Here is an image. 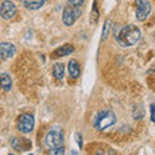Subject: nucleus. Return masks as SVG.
Masks as SVG:
<instances>
[{"instance_id":"nucleus-11","label":"nucleus","mask_w":155,"mask_h":155,"mask_svg":"<svg viewBox=\"0 0 155 155\" xmlns=\"http://www.w3.org/2000/svg\"><path fill=\"white\" fill-rule=\"evenodd\" d=\"M19 2L28 11H38V9H40L44 5L48 0H19Z\"/></svg>"},{"instance_id":"nucleus-14","label":"nucleus","mask_w":155,"mask_h":155,"mask_svg":"<svg viewBox=\"0 0 155 155\" xmlns=\"http://www.w3.org/2000/svg\"><path fill=\"white\" fill-rule=\"evenodd\" d=\"M64 75H65V66L64 64H56L53 66V76L56 78L57 80H62L64 79Z\"/></svg>"},{"instance_id":"nucleus-20","label":"nucleus","mask_w":155,"mask_h":155,"mask_svg":"<svg viewBox=\"0 0 155 155\" xmlns=\"http://www.w3.org/2000/svg\"><path fill=\"white\" fill-rule=\"evenodd\" d=\"M151 120L155 123V104L151 105Z\"/></svg>"},{"instance_id":"nucleus-19","label":"nucleus","mask_w":155,"mask_h":155,"mask_svg":"<svg viewBox=\"0 0 155 155\" xmlns=\"http://www.w3.org/2000/svg\"><path fill=\"white\" fill-rule=\"evenodd\" d=\"M75 141L78 142V145H79V147H83V141H81V136L79 133H75Z\"/></svg>"},{"instance_id":"nucleus-6","label":"nucleus","mask_w":155,"mask_h":155,"mask_svg":"<svg viewBox=\"0 0 155 155\" xmlns=\"http://www.w3.org/2000/svg\"><path fill=\"white\" fill-rule=\"evenodd\" d=\"M136 4V18L138 21H145L151 12V4L149 0H134Z\"/></svg>"},{"instance_id":"nucleus-1","label":"nucleus","mask_w":155,"mask_h":155,"mask_svg":"<svg viewBox=\"0 0 155 155\" xmlns=\"http://www.w3.org/2000/svg\"><path fill=\"white\" fill-rule=\"evenodd\" d=\"M140 39H141V30L134 25H127L124 27H120L115 32L116 43L123 48H129L136 45L140 41Z\"/></svg>"},{"instance_id":"nucleus-15","label":"nucleus","mask_w":155,"mask_h":155,"mask_svg":"<svg viewBox=\"0 0 155 155\" xmlns=\"http://www.w3.org/2000/svg\"><path fill=\"white\" fill-rule=\"evenodd\" d=\"M94 17V23H97L98 21V11H97V2L93 3V7H92V13H91V21Z\"/></svg>"},{"instance_id":"nucleus-7","label":"nucleus","mask_w":155,"mask_h":155,"mask_svg":"<svg viewBox=\"0 0 155 155\" xmlns=\"http://www.w3.org/2000/svg\"><path fill=\"white\" fill-rule=\"evenodd\" d=\"M17 13V7L11 0H4L0 7V16L3 19H12Z\"/></svg>"},{"instance_id":"nucleus-13","label":"nucleus","mask_w":155,"mask_h":155,"mask_svg":"<svg viewBox=\"0 0 155 155\" xmlns=\"http://www.w3.org/2000/svg\"><path fill=\"white\" fill-rule=\"evenodd\" d=\"M0 80H2V87L4 92H9L12 89V78L8 72H2L0 74Z\"/></svg>"},{"instance_id":"nucleus-12","label":"nucleus","mask_w":155,"mask_h":155,"mask_svg":"<svg viewBox=\"0 0 155 155\" xmlns=\"http://www.w3.org/2000/svg\"><path fill=\"white\" fill-rule=\"evenodd\" d=\"M67 69H69V74L72 79H78V78L80 76V66L76 60H70Z\"/></svg>"},{"instance_id":"nucleus-9","label":"nucleus","mask_w":155,"mask_h":155,"mask_svg":"<svg viewBox=\"0 0 155 155\" xmlns=\"http://www.w3.org/2000/svg\"><path fill=\"white\" fill-rule=\"evenodd\" d=\"M12 147L16 151H26V150L31 149V141L27 138H18V137H13L11 141Z\"/></svg>"},{"instance_id":"nucleus-4","label":"nucleus","mask_w":155,"mask_h":155,"mask_svg":"<svg viewBox=\"0 0 155 155\" xmlns=\"http://www.w3.org/2000/svg\"><path fill=\"white\" fill-rule=\"evenodd\" d=\"M81 8L83 7H75L71 4H66L62 12V22L65 26H72L76 22V19L79 18L81 14Z\"/></svg>"},{"instance_id":"nucleus-10","label":"nucleus","mask_w":155,"mask_h":155,"mask_svg":"<svg viewBox=\"0 0 155 155\" xmlns=\"http://www.w3.org/2000/svg\"><path fill=\"white\" fill-rule=\"evenodd\" d=\"M74 51H75L74 45H71V44H65V45L58 47L57 49L53 51L52 54H51V58H53V60H57V58H61V57H65V56L71 54V53L74 52Z\"/></svg>"},{"instance_id":"nucleus-5","label":"nucleus","mask_w":155,"mask_h":155,"mask_svg":"<svg viewBox=\"0 0 155 155\" xmlns=\"http://www.w3.org/2000/svg\"><path fill=\"white\" fill-rule=\"evenodd\" d=\"M34 125H35V118H34V115H31V114L19 115L17 127H18V130L21 133H23V134L30 133L34 129Z\"/></svg>"},{"instance_id":"nucleus-17","label":"nucleus","mask_w":155,"mask_h":155,"mask_svg":"<svg viewBox=\"0 0 155 155\" xmlns=\"http://www.w3.org/2000/svg\"><path fill=\"white\" fill-rule=\"evenodd\" d=\"M67 4H71L75 7H83L84 0H67Z\"/></svg>"},{"instance_id":"nucleus-2","label":"nucleus","mask_w":155,"mask_h":155,"mask_svg":"<svg viewBox=\"0 0 155 155\" xmlns=\"http://www.w3.org/2000/svg\"><path fill=\"white\" fill-rule=\"evenodd\" d=\"M116 123V116L111 110H101L93 119V127L97 130H105Z\"/></svg>"},{"instance_id":"nucleus-21","label":"nucleus","mask_w":155,"mask_h":155,"mask_svg":"<svg viewBox=\"0 0 155 155\" xmlns=\"http://www.w3.org/2000/svg\"><path fill=\"white\" fill-rule=\"evenodd\" d=\"M116 2H119V0H116Z\"/></svg>"},{"instance_id":"nucleus-16","label":"nucleus","mask_w":155,"mask_h":155,"mask_svg":"<svg viewBox=\"0 0 155 155\" xmlns=\"http://www.w3.org/2000/svg\"><path fill=\"white\" fill-rule=\"evenodd\" d=\"M110 28H111V21H110V19H106L104 30H102V39H106V36H107V34L110 31Z\"/></svg>"},{"instance_id":"nucleus-3","label":"nucleus","mask_w":155,"mask_h":155,"mask_svg":"<svg viewBox=\"0 0 155 155\" xmlns=\"http://www.w3.org/2000/svg\"><path fill=\"white\" fill-rule=\"evenodd\" d=\"M45 145L48 149H57L64 146V132L61 128H52L45 134Z\"/></svg>"},{"instance_id":"nucleus-18","label":"nucleus","mask_w":155,"mask_h":155,"mask_svg":"<svg viewBox=\"0 0 155 155\" xmlns=\"http://www.w3.org/2000/svg\"><path fill=\"white\" fill-rule=\"evenodd\" d=\"M49 154H57V155H61V154H65V149L64 146H61V147H57V149H52Z\"/></svg>"},{"instance_id":"nucleus-8","label":"nucleus","mask_w":155,"mask_h":155,"mask_svg":"<svg viewBox=\"0 0 155 155\" xmlns=\"http://www.w3.org/2000/svg\"><path fill=\"white\" fill-rule=\"evenodd\" d=\"M16 52H17L16 45L12 44V43H9V41L0 43V56H2L3 61H7V60H9V58L14 57Z\"/></svg>"}]
</instances>
